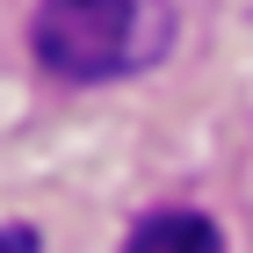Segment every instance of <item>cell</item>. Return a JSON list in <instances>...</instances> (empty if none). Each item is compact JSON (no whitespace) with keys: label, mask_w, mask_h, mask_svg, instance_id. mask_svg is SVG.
Listing matches in <instances>:
<instances>
[{"label":"cell","mask_w":253,"mask_h":253,"mask_svg":"<svg viewBox=\"0 0 253 253\" xmlns=\"http://www.w3.org/2000/svg\"><path fill=\"white\" fill-rule=\"evenodd\" d=\"M174 37L167 0H43L29 22L43 73L94 87V80H123L137 65H152Z\"/></svg>","instance_id":"obj_1"},{"label":"cell","mask_w":253,"mask_h":253,"mask_svg":"<svg viewBox=\"0 0 253 253\" xmlns=\"http://www.w3.org/2000/svg\"><path fill=\"white\" fill-rule=\"evenodd\" d=\"M0 253H37V232H22V224H7V232H0Z\"/></svg>","instance_id":"obj_3"},{"label":"cell","mask_w":253,"mask_h":253,"mask_svg":"<svg viewBox=\"0 0 253 253\" xmlns=\"http://www.w3.org/2000/svg\"><path fill=\"white\" fill-rule=\"evenodd\" d=\"M130 253H224V239L195 210H159V217H145L130 232Z\"/></svg>","instance_id":"obj_2"}]
</instances>
